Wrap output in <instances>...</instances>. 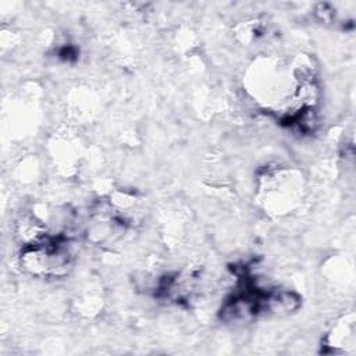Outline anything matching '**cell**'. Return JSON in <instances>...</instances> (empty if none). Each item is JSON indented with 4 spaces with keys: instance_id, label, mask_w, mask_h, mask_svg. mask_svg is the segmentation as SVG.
<instances>
[{
    "instance_id": "1",
    "label": "cell",
    "mask_w": 356,
    "mask_h": 356,
    "mask_svg": "<svg viewBox=\"0 0 356 356\" xmlns=\"http://www.w3.org/2000/svg\"><path fill=\"white\" fill-rule=\"evenodd\" d=\"M21 267L40 278H60L70 273L74 264L71 241L63 234H46L22 245Z\"/></svg>"
},
{
    "instance_id": "2",
    "label": "cell",
    "mask_w": 356,
    "mask_h": 356,
    "mask_svg": "<svg viewBox=\"0 0 356 356\" xmlns=\"http://www.w3.org/2000/svg\"><path fill=\"white\" fill-rule=\"evenodd\" d=\"M284 171L285 170H275L268 174L266 172L264 178L267 179L261 182L259 188L260 195L263 196V202L266 203V206L273 207L274 211L278 200H280L278 210L281 211L288 203L291 206L292 202L296 200V197L299 196V189H300V184L298 182L299 177L293 178V177L284 175Z\"/></svg>"
},
{
    "instance_id": "3",
    "label": "cell",
    "mask_w": 356,
    "mask_h": 356,
    "mask_svg": "<svg viewBox=\"0 0 356 356\" xmlns=\"http://www.w3.org/2000/svg\"><path fill=\"white\" fill-rule=\"evenodd\" d=\"M330 348V353H339V352H353L355 348V328L352 323H341L338 327L332 330V332L327 337L325 345Z\"/></svg>"
}]
</instances>
